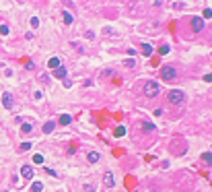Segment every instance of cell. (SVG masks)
I'll list each match as a JSON object with an SVG mask.
<instances>
[{
    "instance_id": "484cf974",
    "label": "cell",
    "mask_w": 212,
    "mask_h": 192,
    "mask_svg": "<svg viewBox=\"0 0 212 192\" xmlns=\"http://www.w3.org/2000/svg\"><path fill=\"white\" fill-rule=\"evenodd\" d=\"M64 87H72V81L70 79H64Z\"/></svg>"
},
{
    "instance_id": "8992f818",
    "label": "cell",
    "mask_w": 212,
    "mask_h": 192,
    "mask_svg": "<svg viewBox=\"0 0 212 192\" xmlns=\"http://www.w3.org/2000/svg\"><path fill=\"white\" fill-rule=\"evenodd\" d=\"M192 29L198 33V31H202L204 29V21L200 19V17H196V19H192Z\"/></svg>"
},
{
    "instance_id": "4316f807",
    "label": "cell",
    "mask_w": 212,
    "mask_h": 192,
    "mask_svg": "<svg viewBox=\"0 0 212 192\" xmlns=\"http://www.w3.org/2000/svg\"><path fill=\"white\" fill-rule=\"evenodd\" d=\"M21 149H23V151H27V149H31V145H29V143H23V145H21Z\"/></svg>"
},
{
    "instance_id": "30bf717a",
    "label": "cell",
    "mask_w": 212,
    "mask_h": 192,
    "mask_svg": "<svg viewBox=\"0 0 212 192\" xmlns=\"http://www.w3.org/2000/svg\"><path fill=\"white\" fill-rule=\"evenodd\" d=\"M54 128H56V124H54V122H45V124H43V132H45V134L54 132Z\"/></svg>"
},
{
    "instance_id": "5b68a950",
    "label": "cell",
    "mask_w": 212,
    "mask_h": 192,
    "mask_svg": "<svg viewBox=\"0 0 212 192\" xmlns=\"http://www.w3.org/2000/svg\"><path fill=\"white\" fill-rule=\"evenodd\" d=\"M2 105H4L6 110H12V105H15V97H12V93H8V91L2 93Z\"/></svg>"
},
{
    "instance_id": "7a4b0ae2",
    "label": "cell",
    "mask_w": 212,
    "mask_h": 192,
    "mask_svg": "<svg viewBox=\"0 0 212 192\" xmlns=\"http://www.w3.org/2000/svg\"><path fill=\"white\" fill-rule=\"evenodd\" d=\"M167 99H169L173 105H181V103H183V99H185V95H183V91H169Z\"/></svg>"
},
{
    "instance_id": "2e32d148",
    "label": "cell",
    "mask_w": 212,
    "mask_h": 192,
    "mask_svg": "<svg viewBox=\"0 0 212 192\" xmlns=\"http://www.w3.org/2000/svg\"><path fill=\"white\" fill-rule=\"evenodd\" d=\"M31 130H33V126H31V124H27V122H25V124L21 126V132H25V134H29Z\"/></svg>"
},
{
    "instance_id": "4fadbf2b",
    "label": "cell",
    "mask_w": 212,
    "mask_h": 192,
    "mask_svg": "<svg viewBox=\"0 0 212 192\" xmlns=\"http://www.w3.org/2000/svg\"><path fill=\"white\" fill-rule=\"evenodd\" d=\"M89 161H91V163H97V161H99V153L91 151V153H89Z\"/></svg>"
},
{
    "instance_id": "e0dca14e",
    "label": "cell",
    "mask_w": 212,
    "mask_h": 192,
    "mask_svg": "<svg viewBox=\"0 0 212 192\" xmlns=\"http://www.w3.org/2000/svg\"><path fill=\"white\" fill-rule=\"evenodd\" d=\"M64 23H66V25H70V23H72V15H70L68 10H64Z\"/></svg>"
},
{
    "instance_id": "8fae6325",
    "label": "cell",
    "mask_w": 212,
    "mask_h": 192,
    "mask_svg": "<svg viewBox=\"0 0 212 192\" xmlns=\"http://www.w3.org/2000/svg\"><path fill=\"white\" fill-rule=\"evenodd\" d=\"M140 48H142V52H144V56H150V54L155 52V50H152V46H150V44H142Z\"/></svg>"
},
{
    "instance_id": "44dd1931",
    "label": "cell",
    "mask_w": 212,
    "mask_h": 192,
    "mask_svg": "<svg viewBox=\"0 0 212 192\" xmlns=\"http://www.w3.org/2000/svg\"><path fill=\"white\" fill-rule=\"evenodd\" d=\"M41 161H43L41 155H33V163H41Z\"/></svg>"
},
{
    "instance_id": "7402d4cb",
    "label": "cell",
    "mask_w": 212,
    "mask_h": 192,
    "mask_svg": "<svg viewBox=\"0 0 212 192\" xmlns=\"http://www.w3.org/2000/svg\"><path fill=\"white\" fill-rule=\"evenodd\" d=\"M31 25H33V27H39V19L33 17V19H31Z\"/></svg>"
},
{
    "instance_id": "83f0119b",
    "label": "cell",
    "mask_w": 212,
    "mask_h": 192,
    "mask_svg": "<svg viewBox=\"0 0 212 192\" xmlns=\"http://www.w3.org/2000/svg\"><path fill=\"white\" fill-rule=\"evenodd\" d=\"M85 192H95V188H93V186H86V188H85Z\"/></svg>"
},
{
    "instance_id": "6da1fadb",
    "label": "cell",
    "mask_w": 212,
    "mask_h": 192,
    "mask_svg": "<svg viewBox=\"0 0 212 192\" xmlns=\"http://www.w3.org/2000/svg\"><path fill=\"white\" fill-rule=\"evenodd\" d=\"M169 149H171V153H175V155H181V153L187 149V145H185V141H183V137H175V139L171 141Z\"/></svg>"
},
{
    "instance_id": "ba28073f",
    "label": "cell",
    "mask_w": 212,
    "mask_h": 192,
    "mask_svg": "<svg viewBox=\"0 0 212 192\" xmlns=\"http://www.w3.org/2000/svg\"><path fill=\"white\" fill-rule=\"evenodd\" d=\"M66 72H68V70H66V66H62V64H60V66L54 70V77H58V79H66Z\"/></svg>"
},
{
    "instance_id": "cb8c5ba5",
    "label": "cell",
    "mask_w": 212,
    "mask_h": 192,
    "mask_svg": "<svg viewBox=\"0 0 212 192\" xmlns=\"http://www.w3.org/2000/svg\"><path fill=\"white\" fill-rule=\"evenodd\" d=\"M169 46H163V48H161V50H159V52H161V54H169Z\"/></svg>"
},
{
    "instance_id": "52a82bcc",
    "label": "cell",
    "mask_w": 212,
    "mask_h": 192,
    "mask_svg": "<svg viewBox=\"0 0 212 192\" xmlns=\"http://www.w3.org/2000/svg\"><path fill=\"white\" fill-rule=\"evenodd\" d=\"M21 174H23L25 180H31V178H33V167H31V165H23V167H21Z\"/></svg>"
},
{
    "instance_id": "7c38bea8",
    "label": "cell",
    "mask_w": 212,
    "mask_h": 192,
    "mask_svg": "<svg viewBox=\"0 0 212 192\" xmlns=\"http://www.w3.org/2000/svg\"><path fill=\"white\" fill-rule=\"evenodd\" d=\"M47 66H49V68H54V70H56V68H58V66H60V60H58V58H56V56H54V58H49V62H47Z\"/></svg>"
},
{
    "instance_id": "9c48e42d",
    "label": "cell",
    "mask_w": 212,
    "mask_h": 192,
    "mask_svg": "<svg viewBox=\"0 0 212 192\" xmlns=\"http://www.w3.org/2000/svg\"><path fill=\"white\" fill-rule=\"evenodd\" d=\"M103 182H105V186H113V176H111V172H105L103 174Z\"/></svg>"
},
{
    "instance_id": "ac0fdd59",
    "label": "cell",
    "mask_w": 212,
    "mask_h": 192,
    "mask_svg": "<svg viewBox=\"0 0 212 192\" xmlns=\"http://www.w3.org/2000/svg\"><path fill=\"white\" fill-rule=\"evenodd\" d=\"M124 134H126V128L124 126H118L115 128V137H124Z\"/></svg>"
},
{
    "instance_id": "d4e9b609",
    "label": "cell",
    "mask_w": 212,
    "mask_h": 192,
    "mask_svg": "<svg viewBox=\"0 0 212 192\" xmlns=\"http://www.w3.org/2000/svg\"><path fill=\"white\" fill-rule=\"evenodd\" d=\"M0 33H2V35H6V33H8V27H6V25H2V27H0Z\"/></svg>"
},
{
    "instance_id": "5bb4252c",
    "label": "cell",
    "mask_w": 212,
    "mask_h": 192,
    "mask_svg": "<svg viewBox=\"0 0 212 192\" xmlns=\"http://www.w3.org/2000/svg\"><path fill=\"white\" fill-rule=\"evenodd\" d=\"M43 190V184L41 182H33V186H31V192H41Z\"/></svg>"
},
{
    "instance_id": "277c9868",
    "label": "cell",
    "mask_w": 212,
    "mask_h": 192,
    "mask_svg": "<svg viewBox=\"0 0 212 192\" xmlns=\"http://www.w3.org/2000/svg\"><path fill=\"white\" fill-rule=\"evenodd\" d=\"M144 93L148 97H155L159 93V83H155V81H150V83H146L144 85Z\"/></svg>"
},
{
    "instance_id": "3957f363",
    "label": "cell",
    "mask_w": 212,
    "mask_h": 192,
    "mask_svg": "<svg viewBox=\"0 0 212 192\" xmlns=\"http://www.w3.org/2000/svg\"><path fill=\"white\" fill-rule=\"evenodd\" d=\"M161 77H163L165 81H173V79L177 77V72H175L173 66H163V68H161Z\"/></svg>"
},
{
    "instance_id": "ffe728a7",
    "label": "cell",
    "mask_w": 212,
    "mask_h": 192,
    "mask_svg": "<svg viewBox=\"0 0 212 192\" xmlns=\"http://www.w3.org/2000/svg\"><path fill=\"white\" fill-rule=\"evenodd\" d=\"M124 64H126L128 68H132V66H136V60H132V58H130V60H126Z\"/></svg>"
},
{
    "instance_id": "d6986e66",
    "label": "cell",
    "mask_w": 212,
    "mask_h": 192,
    "mask_svg": "<svg viewBox=\"0 0 212 192\" xmlns=\"http://www.w3.org/2000/svg\"><path fill=\"white\" fill-rule=\"evenodd\" d=\"M142 128H144L146 132H150V130H155V126H152V124H148V122H144V124H142Z\"/></svg>"
},
{
    "instance_id": "9a60e30c",
    "label": "cell",
    "mask_w": 212,
    "mask_h": 192,
    "mask_svg": "<svg viewBox=\"0 0 212 192\" xmlns=\"http://www.w3.org/2000/svg\"><path fill=\"white\" fill-rule=\"evenodd\" d=\"M70 120H72V118H70L68 114H62V116H60V124H70Z\"/></svg>"
},
{
    "instance_id": "603a6c76",
    "label": "cell",
    "mask_w": 212,
    "mask_h": 192,
    "mask_svg": "<svg viewBox=\"0 0 212 192\" xmlns=\"http://www.w3.org/2000/svg\"><path fill=\"white\" fill-rule=\"evenodd\" d=\"M45 172H47L49 176H58V172H56V169H52V167H45Z\"/></svg>"
}]
</instances>
